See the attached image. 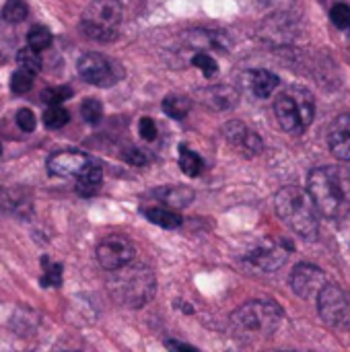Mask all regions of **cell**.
I'll use <instances>...</instances> for the list:
<instances>
[{"mask_svg": "<svg viewBox=\"0 0 350 352\" xmlns=\"http://www.w3.org/2000/svg\"><path fill=\"white\" fill-rule=\"evenodd\" d=\"M309 194L318 210L334 221L350 214V173L340 167H320L309 173Z\"/></svg>", "mask_w": 350, "mask_h": 352, "instance_id": "obj_1", "label": "cell"}, {"mask_svg": "<svg viewBox=\"0 0 350 352\" xmlns=\"http://www.w3.org/2000/svg\"><path fill=\"white\" fill-rule=\"evenodd\" d=\"M283 309L274 301H250L231 316V332L241 342L270 338L283 324Z\"/></svg>", "mask_w": 350, "mask_h": 352, "instance_id": "obj_2", "label": "cell"}, {"mask_svg": "<svg viewBox=\"0 0 350 352\" xmlns=\"http://www.w3.org/2000/svg\"><path fill=\"white\" fill-rule=\"evenodd\" d=\"M274 208L278 219L297 235H301L303 239L318 237L320 231L318 212H316L318 206L309 192L295 186L283 188L274 198Z\"/></svg>", "mask_w": 350, "mask_h": 352, "instance_id": "obj_3", "label": "cell"}, {"mask_svg": "<svg viewBox=\"0 0 350 352\" xmlns=\"http://www.w3.org/2000/svg\"><path fill=\"white\" fill-rule=\"evenodd\" d=\"M155 274L144 264H126L118 270H111L107 280L109 295L124 307H142L155 297Z\"/></svg>", "mask_w": 350, "mask_h": 352, "instance_id": "obj_4", "label": "cell"}, {"mask_svg": "<svg viewBox=\"0 0 350 352\" xmlns=\"http://www.w3.org/2000/svg\"><path fill=\"white\" fill-rule=\"evenodd\" d=\"M278 126L289 134H303L316 116V97L305 87H289L274 101Z\"/></svg>", "mask_w": 350, "mask_h": 352, "instance_id": "obj_5", "label": "cell"}, {"mask_svg": "<svg viewBox=\"0 0 350 352\" xmlns=\"http://www.w3.org/2000/svg\"><path fill=\"white\" fill-rule=\"evenodd\" d=\"M122 23V4L118 0H95L83 12V31L97 41H111Z\"/></svg>", "mask_w": 350, "mask_h": 352, "instance_id": "obj_6", "label": "cell"}, {"mask_svg": "<svg viewBox=\"0 0 350 352\" xmlns=\"http://www.w3.org/2000/svg\"><path fill=\"white\" fill-rule=\"evenodd\" d=\"M76 68H78L80 78L95 87H111L122 78L120 66L97 52H89L80 56L76 62Z\"/></svg>", "mask_w": 350, "mask_h": 352, "instance_id": "obj_7", "label": "cell"}, {"mask_svg": "<svg viewBox=\"0 0 350 352\" xmlns=\"http://www.w3.org/2000/svg\"><path fill=\"white\" fill-rule=\"evenodd\" d=\"M136 248L124 235H107L97 245V262L103 270H118L130 262H134Z\"/></svg>", "mask_w": 350, "mask_h": 352, "instance_id": "obj_8", "label": "cell"}, {"mask_svg": "<svg viewBox=\"0 0 350 352\" xmlns=\"http://www.w3.org/2000/svg\"><path fill=\"white\" fill-rule=\"evenodd\" d=\"M318 311L328 326H332V328L347 326L350 318V307L344 291L336 285H326L322 289V293L318 295Z\"/></svg>", "mask_w": 350, "mask_h": 352, "instance_id": "obj_9", "label": "cell"}, {"mask_svg": "<svg viewBox=\"0 0 350 352\" xmlns=\"http://www.w3.org/2000/svg\"><path fill=\"white\" fill-rule=\"evenodd\" d=\"M291 287L301 299H316L326 287V274L314 264H297L291 274Z\"/></svg>", "mask_w": 350, "mask_h": 352, "instance_id": "obj_10", "label": "cell"}, {"mask_svg": "<svg viewBox=\"0 0 350 352\" xmlns=\"http://www.w3.org/2000/svg\"><path fill=\"white\" fill-rule=\"evenodd\" d=\"M95 159H91L89 155L80 153V151H58L54 155H50L47 159V171L52 175L58 177H80L87 167L93 163Z\"/></svg>", "mask_w": 350, "mask_h": 352, "instance_id": "obj_11", "label": "cell"}, {"mask_svg": "<svg viewBox=\"0 0 350 352\" xmlns=\"http://www.w3.org/2000/svg\"><path fill=\"white\" fill-rule=\"evenodd\" d=\"M248 262L254 264L256 268L260 270H266V272H272L276 268H281L285 262H287V250L272 241V239H264L260 243H256L250 254H248Z\"/></svg>", "mask_w": 350, "mask_h": 352, "instance_id": "obj_12", "label": "cell"}, {"mask_svg": "<svg viewBox=\"0 0 350 352\" xmlns=\"http://www.w3.org/2000/svg\"><path fill=\"white\" fill-rule=\"evenodd\" d=\"M225 138L235 146L239 148L245 157H254V155H260L264 144H262V138L252 130L248 128L245 124L241 122H229L225 126Z\"/></svg>", "mask_w": 350, "mask_h": 352, "instance_id": "obj_13", "label": "cell"}, {"mask_svg": "<svg viewBox=\"0 0 350 352\" xmlns=\"http://www.w3.org/2000/svg\"><path fill=\"white\" fill-rule=\"evenodd\" d=\"M328 144L336 159L350 161V113H342L334 120L328 134Z\"/></svg>", "mask_w": 350, "mask_h": 352, "instance_id": "obj_14", "label": "cell"}, {"mask_svg": "<svg viewBox=\"0 0 350 352\" xmlns=\"http://www.w3.org/2000/svg\"><path fill=\"white\" fill-rule=\"evenodd\" d=\"M245 82H248L250 91L256 97L266 99V97H270L278 89L281 78L274 72H270V70H252V72H248Z\"/></svg>", "mask_w": 350, "mask_h": 352, "instance_id": "obj_15", "label": "cell"}, {"mask_svg": "<svg viewBox=\"0 0 350 352\" xmlns=\"http://www.w3.org/2000/svg\"><path fill=\"white\" fill-rule=\"evenodd\" d=\"M155 198H159L161 202L173 206V208H184L194 200V192L190 188H182V186H167V188H159L153 192Z\"/></svg>", "mask_w": 350, "mask_h": 352, "instance_id": "obj_16", "label": "cell"}, {"mask_svg": "<svg viewBox=\"0 0 350 352\" xmlns=\"http://www.w3.org/2000/svg\"><path fill=\"white\" fill-rule=\"evenodd\" d=\"M206 103L215 109H229V107H235L239 95L233 87H227V85H219V87H210L204 95Z\"/></svg>", "mask_w": 350, "mask_h": 352, "instance_id": "obj_17", "label": "cell"}, {"mask_svg": "<svg viewBox=\"0 0 350 352\" xmlns=\"http://www.w3.org/2000/svg\"><path fill=\"white\" fill-rule=\"evenodd\" d=\"M142 214H144L151 223H155V225H159V227H163V229H177V227L182 225V217H179L177 212L169 210V208H163V206L142 208Z\"/></svg>", "mask_w": 350, "mask_h": 352, "instance_id": "obj_18", "label": "cell"}, {"mask_svg": "<svg viewBox=\"0 0 350 352\" xmlns=\"http://www.w3.org/2000/svg\"><path fill=\"white\" fill-rule=\"evenodd\" d=\"M190 107H192V103H190V99L188 97H184V95H167L165 99H163V111L169 116V118H173V120H184L186 116H188V111H190Z\"/></svg>", "mask_w": 350, "mask_h": 352, "instance_id": "obj_19", "label": "cell"}, {"mask_svg": "<svg viewBox=\"0 0 350 352\" xmlns=\"http://www.w3.org/2000/svg\"><path fill=\"white\" fill-rule=\"evenodd\" d=\"M179 167H182V171L186 173V175H190V177H196V175H200L202 173V159L198 157V153H194L190 146H186V144H182L179 146Z\"/></svg>", "mask_w": 350, "mask_h": 352, "instance_id": "obj_20", "label": "cell"}, {"mask_svg": "<svg viewBox=\"0 0 350 352\" xmlns=\"http://www.w3.org/2000/svg\"><path fill=\"white\" fill-rule=\"evenodd\" d=\"M70 120V113L62 107V105H50L45 111H43V124L50 128V130H58L62 126H66Z\"/></svg>", "mask_w": 350, "mask_h": 352, "instance_id": "obj_21", "label": "cell"}, {"mask_svg": "<svg viewBox=\"0 0 350 352\" xmlns=\"http://www.w3.org/2000/svg\"><path fill=\"white\" fill-rule=\"evenodd\" d=\"M33 80H35V72L25 70V68H19L10 76V89H12V93L23 95V93H27L33 87Z\"/></svg>", "mask_w": 350, "mask_h": 352, "instance_id": "obj_22", "label": "cell"}, {"mask_svg": "<svg viewBox=\"0 0 350 352\" xmlns=\"http://www.w3.org/2000/svg\"><path fill=\"white\" fill-rule=\"evenodd\" d=\"M27 45L35 52H43L52 45V33L45 27H33L27 35Z\"/></svg>", "mask_w": 350, "mask_h": 352, "instance_id": "obj_23", "label": "cell"}, {"mask_svg": "<svg viewBox=\"0 0 350 352\" xmlns=\"http://www.w3.org/2000/svg\"><path fill=\"white\" fill-rule=\"evenodd\" d=\"M17 62H19V68L31 70V72H35V74L41 70V58H39V52H35L33 47H23V50H19V54H17Z\"/></svg>", "mask_w": 350, "mask_h": 352, "instance_id": "obj_24", "label": "cell"}, {"mask_svg": "<svg viewBox=\"0 0 350 352\" xmlns=\"http://www.w3.org/2000/svg\"><path fill=\"white\" fill-rule=\"evenodd\" d=\"M41 266H43L41 285L43 287H60L62 285V266L60 264H52L47 258L41 260Z\"/></svg>", "mask_w": 350, "mask_h": 352, "instance_id": "obj_25", "label": "cell"}, {"mask_svg": "<svg viewBox=\"0 0 350 352\" xmlns=\"http://www.w3.org/2000/svg\"><path fill=\"white\" fill-rule=\"evenodd\" d=\"M2 16L8 23H21L27 16V4L23 0H6L2 8Z\"/></svg>", "mask_w": 350, "mask_h": 352, "instance_id": "obj_26", "label": "cell"}, {"mask_svg": "<svg viewBox=\"0 0 350 352\" xmlns=\"http://www.w3.org/2000/svg\"><path fill=\"white\" fill-rule=\"evenodd\" d=\"M192 64H194L196 68H200V72H202L206 78H212V76L219 72L217 60H215L212 56H208V54H202V52H198V54L192 56Z\"/></svg>", "mask_w": 350, "mask_h": 352, "instance_id": "obj_27", "label": "cell"}, {"mask_svg": "<svg viewBox=\"0 0 350 352\" xmlns=\"http://www.w3.org/2000/svg\"><path fill=\"white\" fill-rule=\"evenodd\" d=\"M43 101L47 103V105H62L66 99H70L72 97V89L68 87V85H60V87H50V89H45L43 91Z\"/></svg>", "mask_w": 350, "mask_h": 352, "instance_id": "obj_28", "label": "cell"}, {"mask_svg": "<svg viewBox=\"0 0 350 352\" xmlns=\"http://www.w3.org/2000/svg\"><path fill=\"white\" fill-rule=\"evenodd\" d=\"M80 113L85 118V122L89 124H97L103 116V105L99 99H85L83 105H80Z\"/></svg>", "mask_w": 350, "mask_h": 352, "instance_id": "obj_29", "label": "cell"}, {"mask_svg": "<svg viewBox=\"0 0 350 352\" xmlns=\"http://www.w3.org/2000/svg\"><path fill=\"white\" fill-rule=\"evenodd\" d=\"M330 19H332V23H334L338 29H344V31H349L350 29V6L349 4H344V2H338V4H334V6H332V10H330Z\"/></svg>", "mask_w": 350, "mask_h": 352, "instance_id": "obj_30", "label": "cell"}, {"mask_svg": "<svg viewBox=\"0 0 350 352\" xmlns=\"http://www.w3.org/2000/svg\"><path fill=\"white\" fill-rule=\"evenodd\" d=\"M17 126L23 130V132H33L35 130V116L31 109L23 107L17 111Z\"/></svg>", "mask_w": 350, "mask_h": 352, "instance_id": "obj_31", "label": "cell"}, {"mask_svg": "<svg viewBox=\"0 0 350 352\" xmlns=\"http://www.w3.org/2000/svg\"><path fill=\"white\" fill-rule=\"evenodd\" d=\"M138 132H140V136H142L144 140H149V142H153V140L157 138V134H159L157 124H155V120H151V118H142V120H140Z\"/></svg>", "mask_w": 350, "mask_h": 352, "instance_id": "obj_32", "label": "cell"}, {"mask_svg": "<svg viewBox=\"0 0 350 352\" xmlns=\"http://www.w3.org/2000/svg\"><path fill=\"white\" fill-rule=\"evenodd\" d=\"M260 4L268 6V8H276V10H285L289 6L295 4V0H260Z\"/></svg>", "mask_w": 350, "mask_h": 352, "instance_id": "obj_33", "label": "cell"}, {"mask_svg": "<svg viewBox=\"0 0 350 352\" xmlns=\"http://www.w3.org/2000/svg\"><path fill=\"white\" fill-rule=\"evenodd\" d=\"M126 159H128L130 163H134V165H144V163H146V157H144V153H142V151H138V148H134V151H128V153H126Z\"/></svg>", "mask_w": 350, "mask_h": 352, "instance_id": "obj_34", "label": "cell"}, {"mask_svg": "<svg viewBox=\"0 0 350 352\" xmlns=\"http://www.w3.org/2000/svg\"><path fill=\"white\" fill-rule=\"evenodd\" d=\"M169 349H175V351H196L194 346H190V344H184V342H175V340H169V342H165Z\"/></svg>", "mask_w": 350, "mask_h": 352, "instance_id": "obj_35", "label": "cell"}, {"mask_svg": "<svg viewBox=\"0 0 350 352\" xmlns=\"http://www.w3.org/2000/svg\"><path fill=\"white\" fill-rule=\"evenodd\" d=\"M0 155H2V144H0Z\"/></svg>", "mask_w": 350, "mask_h": 352, "instance_id": "obj_36", "label": "cell"}]
</instances>
